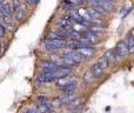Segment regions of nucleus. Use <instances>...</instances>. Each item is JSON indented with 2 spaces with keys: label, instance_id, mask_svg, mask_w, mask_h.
<instances>
[{
  "label": "nucleus",
  "instance_id": "f257e3e1",
  "mask_svg": "<svg viewBox=\"0 0 134 113\" xmlns=\"http://www.w3.org/2000/svg\"><path fill=\"white\" fill-rule=\"evenodd\" d=\"M114 51H115V54L118 58H125L128 54V50H127V46H126L125 41H119L118 44H116Z\"/></svg>",
  "mask_w": 134,
  "mask_h": 113
},
{
  "label": "nucleus",
  "instance_id": "f03ea898",
  "mask_svg": "<svg viewBox=\"0 0 134 113\" xmlns=\"http://www.w3.org/2000/svg\"><path fill=\"white\" fill-rule=\"evenodd\" d=\"M74 81H76L75 78H73V77L71 76H67V77H64V78H60L57 80V86H58V88H63L65 87V86L69 85L71 83H74Z\"/></svg>",
  "mask_w": 134,
  "mask_h": 113
},
{
  "label": "nucleus",
  "instance_id": "7ed1b4c3",
  "mask_svg": "<svg viewBox=\"0 0 134 113\" xmlns=\"http://www.w3.org/2000/svg\"><path fill=\"white\" fill-rule=\"evenodd\" d=\"M58 66L54 64H52L51 61L49 62H45L42 65V68H41V73H45V74H53L54 72L57 71Z\"/></svg>",
  "mask_w": 134,
  "mask_h": 113
},
{
  "label": "nucleus",
  "instance_id": "20e7f679",
  "mask_svg": "<svg viewBox=\"0 0 134 113\" xmlns=\"http://www.w3.org/2000/svg\"><path fill=\"white\" fill-rule=\"evenodd\" d=\"M69 73H71V69L68 67H58L57 71L53 73V76L57 79H60V78H64V77L69 76Z\"/></svg>",
  "mask_w": 134,
  "mask_h": 113
},
{
  "label": "nucleus",
  "instance_id": "39448f33",
  "mask_svg": "<svg viewBox=\"0 0 134 113\" xmlns=\"http://www.w3.org/2000/svg\"><path fill=\"white\" fill-rule=\"evenodd\" d=\"M38 81L40 83H52V81H55L57 78L53 76V74H45V73H41L38 76L37 78Z\"/></svg>",
  "mask_w": 134,
  "mask_h": 113
},
{
  "label": "nucleus",
  "instance_id": "423d86ee",
  "mask_svg": "<svg viewBox=\"0 0 134 113\" xmlns=\"http://www.w3.org/2000/svg\"><path fill=\"white\" fill-rule=\"evenodd\" d=\"M76 52H78L81 57H83L86 59V58H91L94 56L95 49H79V50H76Z\"/></svg>",
  "mask_w": 134,
  "mask_h": 113
},
{
  "label": "nucleus",
  "instance_id": "0eeeda50",
  "mask_svg": "<svg viewBox=\"0 0 134 113\" xmlns=\"http://www.w3.org/2000/svg\"><path fill=\"white\" fill-rule=\"evenodd\" d=\"M104 57L106 58V60L108 61V65H113L116 61V54L114 50H108L106 53L104 54Z\"/></svg>",
  "mask_w": 134,
  "mask_h": 113
},
{
  "label": "nucleus",
  "instance_id": "6e6552de",
  "mask_svg": "<svg viewBox=\"0 0 134 113\" xmlns=\"http://www.w3.org/2000/svg\"><path fill=\"white\" fill-rule=\"evenodd\" d=\"M59 99L63 101V104H68L69 101L75 99V92H66L64 94H61V97Z\"/></svg>",
  "mask_w": 134,
  "mask_h": 113
},
{
  "label": "nucleus",
  "instance_id": "1a4fd4ad",
  "mask_svg": "<svg viewBox=\"0 0 134 113\" xmlns=\"http://www.w3.org/2000/svg\"><path fill=\"white\" fill-rule=\"evenodd\" d=\"M81 103H82V100H81L80 98H75V99H73L72 101H69L68 104H66V106H67V109L74 111V110H78V107L81 106Z\"/></svg>",
  "mask_w": 134,
  "mask_h": 113
},
{
  "label": "nucleus",
  "instance_id": "9d476101",
  "mask_svg": "<svg viewBox=\"0 0 134 113\" xmlns=\"http://www.w3.org/2000/svg\"><path fill=\"white\" fill-rule=\"evenodd\" d=\"M90 71L92 72V74L95 77V79L97 78H100V77L102 76V73H104V69L101 68V67H99L97 64H94L92 67L90 68Z\"/></svg>",
  "mask_w": 134,
  "mask_h": 113
},
{
  "label": "nucleus",
  "instance_id": "9b49d317",
  "mask_svg": "<svg viewBox=\"0 0 134 113\" xmlns=\"http://www.w3.org/2000/svg\"><path fill=\"white\" fill-rule=\"evenodd\" d=\"M87 12H88V14H90V17L92 18V20H100V18H102V15L99 13V12L97 11V9H94V8H87Z\"/></svg>",
  "mask_w": 134,
  "mask_h": 113
},
{
  "label": "nucleus",
  "instance_id": "f8f14e48",
  "mask_svg": "<svg viewBox=\"0 0 134 113\" xmlns=\"http://www.w3.org/2000/svg\"><path fill=\"white\" fill-rule=\"evenodd\" d=\"M126 46H127V50H128V53H134V38H132L131 35H128L127 39H126Z\"/></svg>",
  "mask_w": 134,
  "mask_h": 113
},
{
  "label": "nucleus",
  "instance_id": "ddd939ff",
  "mask_svg": "<svg viewBox=\"0 0 134 113\" xmlns=\"http://www.w3.org/2000/svg\"><path fill=\"white\" fill-rule=\"evenodd\" d=\"M72 28H73V30H72V31H74V32L79 33V34H81V33H82V32H85V31L87 30V27H86L85 25H82V24H80V23H78V24H74V25H72Z\"/></svg>",
  "mask_w": 134,
  "mask_h": 113
},
{
  "label": "nucleus",
  "instance_id": "4468645a",
  "mask_svg": "<svg viewBox=\"0 0 134 113\" xmlns=\"http://www.w3.org/2000/svg\"><path fill=\"white\" fill-rule=\"evenodd\" d=\"M76 86H78V81H74V83H71L69 85H67V86H65V87H63V88H60V90L63 91L64 93H66V92H75Z\"/></svg>",
  "mask_w": 134,
  "mask_h": 113
},
{
  "label": "nucleus",
  "instance_id": "2eb2a0df",
  "mask_svg": "<svg viewBox=\"0 0 134 113\" xmlns=\"http://www.w3.org/2000/svg\"><path fill=\"white\" fill-rule=\"evenodd\" d=\"M95 64H97L99 67H101V68L104 69V71L107 68V67L109 66V65H108V61H107V60H106V58H105L104 56H102V57H100L99 59L97 60V62H95Z\"/></svg>",
  "mask_w": 134,
  "mask_h": 113
},
{
  "label": "nucleus",
  "instance_id": "dca6fc26",
  "mask_svg": "<svg viewBox=\"0 0 134 113\" xmlns=\"http://www.w3.org/2000/svg\"><path fill=\"white\" fill-rule=\"evenodd\" d=\"M38 101H39L40 105H44V106L48 107V109H51V101H49V99L47 97H44V95H40V97H38ZM52 110V109H51Z\"/></svg>",
  "mask_w": 134,
  "mask_h": 113
},
{
  "label": "nucleus",
  "instance_id": "f3484780",
  "mask_svg": "<svg viewBox=\"0 0 134 113\" xmlns=\"http://www.w3.org/2000/svg\"><path fill=\"white\" fill-rule=\"evenodd\" d=\"M25 12L26 9L23 7V5H21V7L18 9L16 12H14V17H15L16 20H23L24 18H25Z\"/></svg>",
  "mask_w": 134,
  "mask_h": 113
},
{
  "label": "nucleus",
  "instance_id": "a211bd4d",
  "mask_svg": "<svg viewBox=\"0 0 134 113\" xmlns=\"http://www.w3.org/2000/svg\"><path fill=\"white\" fill-rule=\"evenodd\" d=\"M60 107H63V101L59 98H54V99L51 100V109L57 110V109H60Z\"/></svg>",
  "mask_w": 134,
  "mask_h": 113
},
{
  "label": "nucleus",
  "instance_id": "6ab92c4d",
  "mask_svg": "<svg viewBox=\"0 0 134 113\" xmlns=\"http://www.w3.org/2000/svg\"><path fill=\"white\" fill-rule=\"evenodd\" d=\"M83 80L86 81L87 84H90V83H92V81H94L95 80V77L92 74V72L88 69V71H86L85 72V74H83Z\"/></svg>",
  "mask_w": 134,
  "mask_h": 113
},
{
  "label": "nucleus",
  "instance_id": "aec40b11",
  "mask_svg": "<svg viewBox=\"0 0 134 113\" xmlns=\"http://www.w3.org/2000/svg\"><path fill=\"white\" fill-rule=\"evenodd\" d=\"M0 7H1V9L4 11V13L6 14V15H8V17H9L12 13H13V12H12L11 4H8V2H5V4H2Z\"/></svg>",
  "mask_w": 134,
  "mask_h": 113
},
{
  "label": "nucleus",
  "instance_id": "412c9836",
  "mask_svg": "<svg viewBox=\"0 0 134 113\" xmlns=\"http://www.w3.org/2000/svg\"><path fill=\"white\" fill-rule=\"evenodd\" d=\"M88 30H90L92 33H94L95 35H97V33H104L105 32V27H104V26H95V25H93V26H91V27H88Z\"/></svg>",
  "mask_w": 134,
  "mask_h": 113
},
{
  "label": "nucleus",
  "instance_id": "4be33fe9",
  "mask_svg": "<svg viewBox=\"0 0 134 113\" xmlns=\"http://www.w3.org/2000/svg\"><path fill=\"white\" fill-rule=\"evenodd\" d=\"M11 7H12V12H13V13L16 12L21 7V0H12Z\"/></svg>",
  "mask_w": 134,
  "mask_h": 113
},
{
  "label": "nucleus",
  "instance_id": "5701e85b",
  "mask_svg": "<svg viewBox=\"0 0 134 113\" xmlns=\"http://www.w3.org/2000/svg\"><path fill=\"white\" fill-rule=\"evenodd\" d=\"M35 110H37L38 113H48L49 111H51V109L44 106V105H40V104L37 105V109H35Z\"/></svg>",
  "mask_w": 134,
  "mask_h": 113
},
{
  "label": "nucleus",
  "instance_id": "b1692460",
  "mask_svg": "<svg viewBox=\"0 0 134 113\" xmlns=\"http://www.w3.org/2000/svg\"><path fill=\"white\" fill-rule=\"evenodd\" d=\"M68 37L71 38L72 40H79L81 38V35L79 34V33H76V32H74V31H71V32L68 33Z\"/></svg>",
  "mask_w": 134,
  "mask_h": 113
},
{
  "label": "nucleus",
  "instance_id": "393cba45",
  "mask_svg": "<svg viewBox=\"0 0 134 113\" xmlns=\"http://www.w3.org/2000/svg\"><path fill=\"white\" fill-rule=\"evenodd\" d=\"M4 35H5V26H4V24L0 23V39L4 38Z\"/></svg>",
  "mask_w": 134,
  "mask_h": 113
},
{
  "label": "nucleus",
  "instance_id": "a878e982",
  "mask_svg": "<svg viewBox=\"0 0 134 113\" xmlns=\"http://www.w3.org/2000/svg\"><path fill=\"white\" fill-rule=\"evenodd\" d=\"M25 4L27 6H34V5H37V1L35 0H25Z\"/></svg>",
  "mask_w": 134,
  "mask_h": 113
},
{
  "label": "nucleus",
  "instance_id": "bb28decb",
  "mask_svg": "<svg viewBox=\"0 0 134 113\" xmlns=\"http://www.w3.org/2000/svg\"><path fill=\"white\" fill-rule=\"evenodd\" d=\"M7 17H8V15H6V14L4 13V11L1 9V7H0V19H1V20H4V19H6Z\"/></svg>",
  "mask_w": 134,
  "mask_h": 113
},
{
  "label": "nucleus",
  "instance_id": "cd10ccee",
  "mask_svg": "<svg viewBox=\"0 0 134 113\" xmlns=\"http://www.w3.org/2000/svg\"><path fill=\"white\" fill-rule=\"evenodd\" d=\"M25 113H38V112H37V110H34V109H27Z\"/></svg>",
  "mask_w": 134,
  "mask_h": 113
},
{
  "label": "nucleus",
  "instance_id": "c85d7f7f",
  "mask_svg": "<svg viewBox=\"0 0 134 113\" xmlns=\"http://www.w3.org/2000/svg\"><path fill=\"white\" fill-rule=\"evenodd\" d=\"M131 37H132V38H134V28H133L132 31H131Z\"/></svg>",
  "mask_w": 134,
  "mask_h": 113
},
{
  "label": "nucleus",
  "instance_id": "c756f323",
  "mask_svg": "<svg viewBox=\"0 0 134 113\" xmlns=\"http://www.w3.org/2000/svg\"><path fill=\"white\" fill-rule=\"evenodd\" d=\"M2 4H5V0H0V6H1Z\"/></svg>",
  "mask_w": 134,
  "mask_h": 113
},
{
  "label": "nucleus",
  "instance_id": "7c9ffc66",
  "mask_svg": "<svg viewBox=\"0 0 134 113\" xmlns=\"http://www.w3.org/2000/svg\"><path fill=\"white\" fill-rule=\"evenodd\" d=\"M67 113H76V112H74V111H72V112H67Z\"/></svg>",
  "mask_w": 134,
  "mask_h": 113
}]
</instances>
